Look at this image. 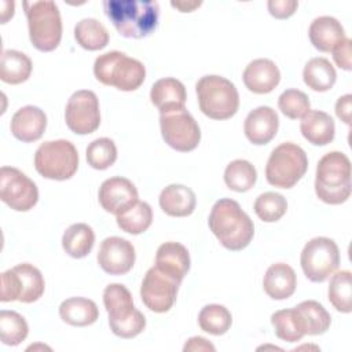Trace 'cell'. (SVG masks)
I'll use <instances>...</instances> for the list:
<instances>
[{"label": "cell", "instance_id": "1", "mask_svg": "<svg viewBox=\"0 0 352 352\" xmlns=\"http://www.w3.org/2000/svg\"><path fill=\"white\" fill-rule=\"evenodd\" d=\"M103 10L116 30L128 38L151 34L160 18V6L154 0H104Z\"/></svg>", "mask_w": 352, "mask_h": 352}, {"label": "cell", "instance_id": "2", "mask_svg": "<svg viewBox=\"0 0 352 352\" xmlns=\"http://www.w3.org/2000/svg\"><path fill=\"white\" fill-rule=\"evenodd\" d=\"M208 224L219 242L232 252L245 249L254 235L253 221L231 198H220L214 202Z\"/></svg>", "mask_w": 352, "mask_h": 352}, {"label": "cell", "instance_id": "3", "mask_svg": "<svg viewBox=\"0 0 352 352\" xmlns=\"http://www.w3.org/2000/svg\"><path fill=\"white\" fill-rule=\"evenodd\" d=\"M352 191L351 161L341 151L324 154L316 166L315 192L318 198L330 205L345 202Z\"/></svg>", "mask_w": 352, "mask_h": 352}, {"label": "cell", "instance_id": "4", "mask_svg": "<svg viewBox=\"0 0 352 352\" xmlns=\"http://www.w3.org/2000/svg\"><path fill=\"white\" fill-rule=\"evenodd\" d=\"M103 304L111 331L121 338H133L146 327L144 315L135 308L131 292L121 283H110L103 290Z\"/></svg>", "mask_w": 352, "mask_h": 352}, {"label": "cell", "instance_id": "5", "mask_svg": "<svg viewBox=\"0 0 352 352\" xmlns=\"http://www.w3.org/2000/svg\"><path fill=\"white\" fill-rule=\"evenodd\" d=\"M94 74L104 85L120 91H135L146 78L144 65L121 51H110L99 55L94 63Z\"/></svg>", "mask_w": 352, "mask_h": 352}, {"label": "cell", "instance_id": "6", "mask_svg": "<svg viewBox=\"0 0 352 352\" xmlns=\"http://www.w3.org/2000/svg\"><path fill=\"white\" fill-rule=\"evenodd\" d=\"M22 6L33 47L43 52L54 51L62 38V19L58 6L51 0L23 1Z\"/></svg>", "mask_w": 352, "mask_h": 352}, {"label": "cell", "instance_id": "7", "mask_svg": "<svg viewBox=\"0 0 352 352\" xmlns=\"http://www.w3.org/2000/svg\"><path fill=\"white\" fill-rule=\"evenodd\" d=\"M195 91L201 111L212 120H227L238 111V89L226 77L204 76L198 80Z\"/></svg>", "mask_w": 352, "mask_h": 352}, {"label": "cell", "instance_id": "8", "mask_svg": "<svg viewBox=\"0 0 352 352\" xmlns=\"http://www.w3.org/2000/svg\"><path fill=\"white\" fill-rule=\"evenodd\" d=\"M308 158L305 151L294 143L286 142L272 150L265 166L267 182L279 188H292L305 175Z\"/></svg>", "mask_w": 352, "mask_h": 352}, {"label": "cell", "instance_id": "9", "mask_svg": "<svg viewBox=\"0 0 352 352\" xmlns=\"http://www.w3.org/2000/svg\"><path fill=\"white\" fill-rule=\"evenodd\" d=\"M34 168L45 179L67 180L78 168L77 148L65 139L44 142L36 150Z\"/></svg>", "mask_w": 352, "mask_h": 352}, {"label": "cell", "instance_id": "10", "mask_svg": "<svg viewBox=\"0 0 352 352\" xmlns=\"http://www.w3.org/2000/svg\"><path fill=\"white\" fill-rule=\"evenodd\" d=\"M44 278L38 268L22 263L1 274V302H34L44 293Z\"/></svg>", "mask_w": 352, "mask_h": 352}, {"label": "cell", "instance_id": "11", "mask_svg": "<svg viewBox=\"0 0 352 352\" xmlns=\"http://www.w3.org/2000/svg\"><path fill=\"white\" fill-rule=\"evenodd\" d=\"M304 275L311 282H324L340 264L337 243L326 236H316L308 241L300 257Z\"/></svg>", "mask_w": 352, "mask_h": 352}, {"label": "cell", "instance_id": "12", "mask_svg": "<svg viewBox=\"0 0 352 352\" xmlns=\"http://www.w3.org/2000/svg\"><path fill=\"white\" fill-rule=\"evenodd\" d=\"M160 126L162 139L176 151L187 153L199 144V125L184 107L162 113L160 116Z\"/></svg>", "mask_w": 352, "mask_h": 352}, {"label": "cell", "instance_id": "13", "mask_svg": "<svg viewBox=\"0 0 352 352\" xmlns=\"http://www.w3.org/2000/svg\"><path fill=\"white\" fill-rule=\"evenodd\" d=\"M0 199L16 212L30 210L38 201L36 183L12 166L0 169Z\"/></svg>", "mask_w": 352, "mask_h": 352}, {"label": "cell", "instance_id": "14", "mask_svg": "<svg viewBox=\"0 0 352 352\" xmlns=\"http://www.w3.org/2000/svg\"><path fill=\"white\" fill-rule=\"evenodd\" d=\"M65 121L67 128L77 135L95 132L100 125V110L96 94L89 89L76 91L67 100Z\"/></svg>", "mask_w": 352, "mask_h": 352}, {"label": "cell", "instance_id": "15", "mask_svg": "<svg viewBox=\"0 0 352 352\" xmlns=\"http://www.w3.org/2000/svg\"><path fill=\"white\" fill-rule=\"evenodd\" d=\"M179 285L180 282L154 265L146 272L143 278L140 286L142 301L153 312H168L176 301Z\"/></svg>", "mask_w": 352, "mask_h": 352}, {"label": "cell", "instance_id": "16", "mask_svg": "<svg viewBox=\"0 0 352 352\" xmlns=\"http://www.w3.org/2000/svg\"><path fill=\"white\" fill-rule=\"evenodd\" d=\"M135 258L136 253L133 245L120 236L103 239L98 252L100 268L110 275H124L129 272L135 264Z\"/></svg>", "mask_w": 352, "mask_h": 352}, {"label": "cell", "instance_id": "17", "mask_svg": "<svg viewBox=\"0 0 352 352\" xmlns=\"http://www.w3.org/2000/svg\"><path fill=\"white\" fill-rule=\"evenodd\" d=\"M98 198L102 208L116 216L122 214L139 201L135 184L121 176L106 179L99 187Z\"/></svg>", "mask_w": 352, "mask_h": 352}, {"label": "cell", "instance_id": "18", "mask_svg": "<svg viewBox=\"0 0 352 352\" xmlns=\"http://www.w3.org/2000/svg\"><path fill=\"white\" fill-rule=\"evenodd\" d=\"M279 126L276 111L270 106H258L253 109L245 118L243 131L248 140L256 146L270 143Z\"/></svg>", "mask_w": 352, "mask_h": 352}, {"label": "cell", "instance_id": "19", "mask_svg": "<svg viewBox=\"0 0 352 352\" xmlns=\"http://www.w3.org/2000/svg\"><path fill=\"white\" fill-rule=\"evenodd\" d=\"M11 133L23 143L38 140L47 128V116L37 106H25L16 110L11 118Z\"/></svg>", "mask_w": 352, "mask_h": 352}, {"label": "cell", "instance_id": "20", "mask_svg": "<svg viewBox=\"0 0 352 352\" xmlns=\"http://www.w3.org/2000/svg\"><path fill=\"white\" fill-rule=\"evenodd\" d=\"M243 84L254 94H268L280 81V73L278 66L265 58L252 60L243 70Z\"/></svg>", "mask_w": 352, "mask_h": 352}, {"label": "cell", "instance_id": "21", "mask_svg": "<svg viewBox=\"0 0 352 352\" xmlns=\"http://www.w3.org/2000/svg\"><path fill=\"white\" fill-rule=\"evenodd\" d=\"M190 254L179 242H165L157 249L155 267L182 283L190 270Z\"/></svg>", "mask_w": 352, "mask_h": 352}, {"label": "cell", "instance_id": "22", "mask_svg": "<svg viewBox=\"0 0 352 352\" xmlns=\"http://www.w3.org/2000/svg\"><path fill=\"white\" fill-rule=\"evenodd\" d=\"M150 99L161 114L183 109L187 99L186 87L173 77L160 78L151 87Z\"/></svg>", "mask_w": 352, "mask_h": 352}, {"label": "cell", "instance_id": "23", "mask_svg": "<svg viewBox=\"0 0 352 352\" xmlns=\"http://www.w3.org/2000/svg\"><path fill=\"white\" fill-rule=\"evenodd\" d=\"M308 36L311 44L316 50L330 52L345 38V32L342 25L336 18L323 15L311 22Z\"/></svg>", "mask_w": 352, "mask_h": 352}, {"label": "cell", "instance_id": "24", "mask_svg": "<svg viewBox=\"0 0 352 352\" xmlns=\"http://www.w3.org/2000/svg\"><path fill=\"white\" fill-rule=\"evenodd\" d=\"M297 286V276L294 270L285 264L276 263L268 267L263 279L264 292L274 300L289 298Z\"/></svg>", "mask_w": 352, "mask_h": 352}, {"label": "cell", "instance_id": "25", "mask_svg": "<svg viewBox=\"0 0 352 352\" xmlns=\"http://www.w3.org/2000/svg\"><path fill=\"white\" fill-rule=\"evenodd\" d=\"M161 209L173 217L190 216L197 205L194 191L183 184H169L160 194Z\"/></svg>", "mask_w": 352, "mask_h": 352}, {"label": "cell", "instance_id": "26", "mask_svg": "<svg viewBox=\"0 0 352 352\" xmlns=\"http://www.w3.org/2000/svg\"><path fill=\"white\" fill-rule=\"evenodd\" d=\"M302 136L315 146H326L334 139L336 125L330 114L320 110H309L300 122Z\"/></svg>", "mask_w": 352, "mask_h": 352}, {"label": "cell", "instance_id": "27", "mask_svg": "<svg viewBox=\"0 0 352 352\" xmlns=\"http://www.w3.org/2000/svg\"><path fill=\"white\" fill-rule=\"evenodd\" d=\"M60 319L70 326H89L99 318L98 305L85 297H70L59 305Z\"/></svg>", "mask_w": 352, "mask_h": 352}, {"label": "cell", "instance_id": "28", "mask_svg": "<svg viewBox=\"0 0 352 352\" xmlns=\"http://www.w3.org/2000/svg\"><path fill=\"white\" fill-rule=\"evenodd\" d=\"M30 58L16 50H4L0 60V78L7 84L25 82L32 74Z\"/></svg>", "mask_w": 352, "mask_h": 352}, {"label": "cell", "instance_id": "29", "mask_svg": "<svg viewBox=\"0 0 352 352\" xmlns=\"http://www.w3.org/2000/svg\"><path fill=\"white\" fill-rule=\"evenodd\" d=\"M302 78L308 88L316 92H324L334 85L337 80V73L329 59L318 56L309 59L305 63L302 70Z\"/></svg>", "mask_w": 352, "mask_h": 352}, {"label": "cell", "instance_id": "30", "mask_svg": "<svg viewBox=\"0 0 352 352\" xmlns=\"http://www.w3.org/2000/svg\"><path fill=\"white\" fill-rule=\"evenodd\" d=\"M95 243V232L85 223L72 224L62 236V248L63 250L74 257L82 258L89 254Z\"/></svg>", "mask_w": 352, "mask_h": 352}, {"label": "cell", "instance_id": "31", "mask_svg": "<svg viewBox=\"0 0 352 352\" xmlns=\"http://www.w3.org/2000/svg\"><path fill=\"white\" fill-rule=\"evenodd\" d=\"M294 309L298 314L304 333L308 336H318L327 331L331 323V316L326 308L315 300L300 302Z\"/></svg>", "mask_w": 352, "mask_h": 352}, {"label": "cell", "instance_id": "32", "mask_svg": "<svg viewBox=\"0 0 352 352\" xmlns=\"http://www.w3.org/2000/svg\"><path fill=\"white\" fill-rule=\"evenodd\" d=\"M76 41L88 51H98L107 45L109 32L95 18H84L74 26Z\"/></svg>", "mask_w": 352, "mask_h": 352}, {"label": "cell", "instance_id": "33", "mask_svg": "<svg viewBox=\"0 0 352 352\" xmlns=\"http://www.w3.org/2000/svg\"><path fill=\"white\" fill-rule=\"evenodd\" d=\"M257 180L256 168L246 160L231 161L224 170L226 186L236 192L250 190Z\"/></svg>", "mask_w": 352, "mask_h": 352}, {"label": "cell", "instance_id": "34", "mask_svg": "<svg viewBox=\"0 0 352 352\" xmlns=\"http://www.w3.org/2000/svg\"><path fill=\"white\" fill-rule=\"evenodd\" d=\"M329 301L331 305L342 314L352 311V275L349 271L336 272L329 283Z\"/></svg>", "mask_w": 352, "mask_h": 352}, {"label": "cell", "instance_id": "35", "mask_svg": "<svg viewBox=\"0 0 352 352\" xmlns=\"http://www.w3.org/2000/svg\"><path fill=\"white\" fill-rule=\"evenodd\" d=\"M232 323L231 312L220 304L205 305L198 315V324L201 330L212 336H221L228 331Z\"/></svg>", "mask_w": 352, "mask_h": 352}, {"label": "cell", "instance_id": "36", "mask_svg": "<svg viewBox=\"0 0 352 352\" xmlns=\"http://www.w3.org/2000/svg\"><path fill=\"white\" fill-rule=\"evenodd\" d=\"M153 223V210L147 202L138 201L131 209L117 216L118 227L132 235L144 232Z\"/></svg>", "mask_w": 352, "mask_h": 352}, {"label": "cell", "instance_id": "37", "mask_svg": "<svg viewBox=\"0 0 352 352\" xmlns=\"http://www.w3.org/2000/svg\"><path fill=\"white\" fill-rule=\"evenodd\" d=\"M271 323L275 329L276 337L283 341L297 342L305 336L298 314L294 308L274 312L271 316Z\"/></svg>", "mask_w": 352, "mask_h": 352}, {"label": "cell", "instance_id": "38", "mask_svg": "<svg viewBox=\"0 0 352 352\" xmlns=\"http://www.w3.org/2000/svg\"><path fill=\"white\" fill-rule=\"evenodd\" d=\"M29 333L28 323L22 315L15 311H0V337L4 345H19Z\"/></svg>", "mask_w": 352, "mask_h": 352}, {"label": "cell", "instance_id": "39", "mask_svg": "<svg viewBox=\"0 0 352 352\" xmlns=\"http://www.w3.org/2000/svg\"><path fill=\"white\" fill-rule=\"evenodd\" d=\"M87 162L94 169L103 170L110 168L117 160L116 143L109 138H99L91 142L85 151Z\"/></svg>", "mask_w": 352, "mask_h": 352}, {"label": "cell", "instance_id": "40", "mask_svg": "<svg viewBox=\"0 0 352 352\" xmlns=\"http://www.w3.org/2000/svg\"><path fill=\"white\" fill-rule=\"evenodd\" d=\"M287 210L286 198L274 191H267L260 194L254 202V213L257 217L265 223L278 221Z\"/></svg>", "mask_w": 352, "mask_h": 352}, {"label": "cell", "instance_id": "41", "mask_svg": "<svg viewBox=\"0 0 352 352\" xmlns=\"http://www.w3.org/2000/svg\"><path fill=\"white\" fill-rule=\"evenodd\" d=\"M278 107L287 118L297 120L302 118L311 110V103L302 91L290 88L280 94L278 99Z\"/></svg>", "mask_w": 352, "mask_h": 352}, {"label": "cell", "instance_id": "42", "mask_svg": "<svg viewBox=\"0 0 352 352\" xmlns=\"http://www.w3.org/2000/svg\"><path fill=\"white\" fill-rule=\"evenodd\" d=\"M336 65L344 70H352V40L345 37L333 51Z\"/></svg>", "mask_w": 352, "mask_h": 352}, {"label": "cell", "instance_id": "43", "mask_svg": "<svg viewBox=\"0 0 352 352\" xmlns=\"http://www.w3.org/2000/svg\"><path fill=\"white\" fill-rule=\"evenodd\" d=\"M267 7L272 16H275L278 19H286L296 12V10L298 7V1H296V0H270L267 3Z\"/></svg>", "mask_w": 352, "mask_h": 352}, {"label": "cell", "instance_id": "44", "mask_svg": "<svg viewBox=\"0 0 352 352\" xmlns=\"http://www.w3.org/2000/svg\"><path fill=\"white\" fill-rule=\"evenodd\" d=\"M351 110H352V95L346 94L344 96H340L336 102V114L346 125L351 124Z\"/></svg>", "mask_w": 352, "mask_h": 352}, {"label": "cell", "instance_id": "45", "mask_svg": "<svg viewBox=\"0 0 352 352\" xmlns=\"http://www.w3.org/2000/svg\"><path fill=\"white\" fill-rule=\"evenodd\" d=\"M183 351H210L214 352V346L213 344H210L206 338L204 337H191L186 345L183 346Z\"/></svg>", "mask_w": 352, "mask_h": 352}, {"label": "cell", "instance_id": "46", "mask_svg": "<svg viewBox=\"0 0 352 352\" xmlns=\"http://www.w3.org/2000/svg\"><path fill=\"white\" fill-rule=\"evenodd\" d=\"M202 4V1H172L170 6L177 8L180 12H191L195 8H198Z\"/></svg>", "mask_w": 352, "mask_h": 352}, {"label": "cell", "instance_id": "47", "mask_svg": "<svg viewBox=\"0 0 352 352\" xmlns=\"http://www.w3.org/2000/svg\"><path fill=\"white\" fill-rule=\"evenodd\" d=\"M1 7H3V11H1V23H6L10 18H12L15 4H12L10 8H6V4L1 1Z\"/></svg>", "mask_w": 352, "mask_h": 352}]
</instances>
